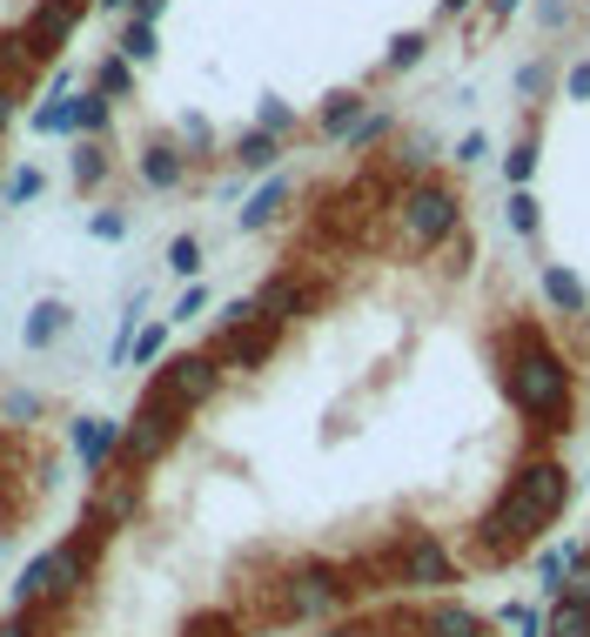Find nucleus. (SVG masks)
<instances>
[{
	"mask_svg": "<svg viewBox=\"0 0 590 637\" xmlns=\"http://www.w3.org/2000/svg\"><path fill=\"white\" fill-rule=\"evenodd\" d=\"M397 114L268 182V255L188 302L14 564L0 637H323L530 571L590 470V296L510 262Z\"/></svg>",
	"mask_w": 590,
	"mask_h": 637,
	"instance_id": "1",
	"label": "nucleus"
},
{
	"mask_svg": "<svg viewBox=\"0 0 590 637\" xmlns=\"http://www.w3.org/2000/svg\"><path fill=\"white\" fill-rule=\"evenodd\" d=\"M61 490H67L61 423H41V410L0 403V571H8L14 550L48 524Z\"/></svg>",
	"mask_w": 590,
	"mask_h": 637,
	"instance_id": "2",
	"label": "nucleus"
},
{
	"mask_svg": "<svg viewBox=\"0 0 590 637\" xmlns=\"http://www.w3.org/2000/svg\"><path fill=\"white\" fill-rule=\"evenodd\" d=\"M323 637H510L477 597H437V604H389L369 617H349Z\"/></svg>",
	"mask_w": 590,
	"mask_h": 637,
	"instance_id": "3",
	"label": "nucleus"
},
{
	"mask_svg": "<svg viewBox=\"0 0 590 637\" xmlns=\"http://www.w3.org/2000/svg\"><path fill=\"white\" fill-rule=\"evenodd\" d=\"M537 637H590V530L570 550L557 590H550V611H543V630Z\"/></svg>",
	"mask_w": 590,
	"mask_h": 637,
	"instance_id": "4",
	"label": "nucleus"
}]
</instances>
